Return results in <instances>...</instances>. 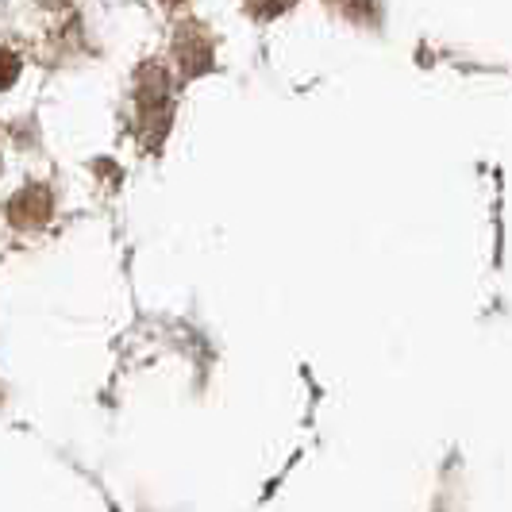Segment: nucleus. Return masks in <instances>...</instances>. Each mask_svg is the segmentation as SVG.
Segmentation results:
<instances>
[{"label":"nucleus","instance_id":"nucleus-1","mask_svg":"<svg viewBox=\"0 0 512 512\" xmlns=\"http://www.w3.org/2000/svg\"><path fill=\"white\" fill-rule=\"evenodd\" d=\"M139 112H143V124L147 120L158 124V135L170 128V77L162 66L139 70Z\"/></svg>","mask_w":512,"mask_h":512},{"label":"nucleus","instance_id":"nucleus-2","mask_svg":"<svg viewBox=\"0 0 512 512\" xmlns=\"http://www.w3.org/2000/svg\"><path fill=\"white\" fill-rule=\"evenodd\" d=\"M51 212H54V201L47 185H27V189H20V193L8 201V220H12L16 228H39V224L51 220Z\"/></svg>","mask_w":512,"mask_h":512},{"label":"nucleus","instance_id":"nucleus-3","mask_svg":"<svg viewBox=\"0 0 512 512\" xmlns=\"http://www.w3.org/2000/svg\"><path fill=\"white\" fill-rule=\"evenodd\" d=\"M174 51H178L181 74H185V77L205 74L208 66H212V43H208V35L197 24H185V27H181V35H178V43H174Z\"/></svg>","mask_w":512,"mask_h":512},{"label":"nucleus","instance_id":"nucleus-4","mask_svg":"<svg viewBox=\"0 0 512 512\" xmlns=\"http://www.w3.org/2000/svg\"><path fill=\"white\" fill-rule=\"evenodd\" d=\"M289 4H293V0H247V12H251L255 20H274V16H282Z\"/></svg>","mask_w":512,"mask_h":512},{"label":"nucleus","instance_id":"nucleus-5","mask_svg":"<svg viewBox=\"0 0 512 512\" xmlns=\"http://www.w3.org/2000/svg\"><path fill=\"white\" fill-rule=\"evenodd\" d=\"M16 77H20V58L8 51V47H0V93L8 85H16Z\"/></svg>","mask_w":512,"mask_h":512},{"label":"nucleus","instance_id":"nucleus-6","mask_svg":"<svg viewBox=\"0 0 512 512\" xmlns=\"http://www.w3.org/2000/svg\"><path fill=\"white\" fill-rule=\"evenodd\" d=\"M335 4H339L347 16H355V20H362V16L374 20V4H370V0H335Z\"/></svg>","mask_w":512,"mask_h":512},{"label":"nucleus","instance_id":"nucleus-7","mask_svg":"<svg viewBox=\"0 0 512 512\" xmlns=\"http://www.w3.org/2000/svg\"><path fill=\"white\" fill-rule=\"evenodd\" d=\"M162 4H178V0H162Z\"/></svg>","mask_w":512,"mask_h":512}]
</instances>
